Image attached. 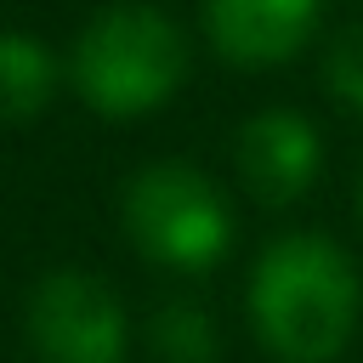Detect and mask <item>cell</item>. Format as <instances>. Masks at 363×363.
<instances>
[{"label":"cell","mask_w":363,"mask_h":363,"mask_svg":"<svg viewBox=\"0 0 363 363\" xmlns=\"http://www.w3.org/2000/svg\"><path fill=\"white\" fill-rule=\"evenodd\" d=\"M357 210H363V187H357Z\"/></svg>","instance_id":"obj_10"},{"label":"cell","mask_w":363,"mask_h":363,"mask_svg":"<svg viewBox=\"0 0 363 363\" xmlns=\"http://www.w3.org/2000/svg\"><path fill=\"white\" fill-rule=\"evenodd\" d=\"M323 79H329V91H335L346 108L363 113V23H352V28H340V34L329 40V51H323Z\"/></svg>","instance_id":"obj_9"},{"label":"cell","mask_w":363,"mask_h":363,"mask_svg":"<svg viewBox=\"0 0 363 363\" xmlns=\"http://www.w3.org/2000/svg\"><path fill=\"white\" fill-rule=\"evenodd\" d=\"M323 0H204V40L233 68H278L318 34Z\"/></svg>","instance_id":"obj_6"},{"label":"cell","mask_w":363,"mask_h":363,"mask_svg":"<svg viewBox=\"0 0 363 363\" xmlns=\"http://www.w3.org/2000/svg\"><path fill=\"white\" fill-rule=\"evenodd\" d=\"M28 346L40 363H125L130 318L108 278L85 267H57L28 289L23 312Z\"/></svg>","instance_id":"obj_4"},{"label":"cell","mask_w":363,"mask_h":363,"mask_svg":"<svg viewBox=\"0 0 363 363\" xmlns=\"http://www.w3.org/2000/svg\"><path fill=\"white\" fill-rule=\"evenodd\" d=\"M147 346L159 363H216V323L199 301H164L147 323Z\"/></svg>","instance_id":"obj_8"},{"label":"cell","mask_w":363,"mask_h":363,"mask_svg":"<svg viewBox=\"0 0 363 363\" xmlns=\"http://www.w3.org/2000/svg\"><path fill=\"white\" fill-rule=\"evenodd\" d=\"M119 221L125 238L170 272H210L233 250V204L187 159L142 164L119 193Z\"/></svg>","instance_id":"obj_3"},{"label":"cell","mask_w":363,"mask_h":363,"mask_svg":"<svg viewBox=\"0 0 363 363\" xmlns=\"http://www.w3.org/2000/svg\"><path fill=\"white\" fill-rule=\"evenodd\" d=\"M57 85H62L57 51L23 28H0V130L40 119L51 108Z\"/></svg>","instance_id":"obj_7"},{"label":"cell","mask_w":363,"mask_h":363,"mask_svg":"<svg viewBox=\"0 0 363 363\" xmlns=\"http://www.w3.org/2000/svg\"><path fill=\"white\" fill-rule=\"evenodd\" d=\"M193 68V45L164 6L113 0L85 17L68 51L74 96L102 119H147L164 108Z\"/></svg>","instance_id":"obj_2"},{"label":"cell","mask_w":363,"mask_h":363,"mask_svg":"<svg viewBox=\"0 0 363 363\" xmlns=\"http://www.w3.org/2000/svg\"><path fill=\"white\" fill-rule=\"evenodd\" d=\"M233 164H238V182L250 187V199H261L267 210H284L312 193V182L323 170V136L295 108H261L238 125Z\"/></svg>","instance_id":"obj_5"},{"label":"cell","mask_w":363,"mask_h":363,"mask_svg":"<svg viewBox=\"0 0 363 363\" xmlns=\"http://www.w3.org/2000/svg\"><path fill=\"white\" fill-rule=\"evenodd\" d=\"M244 306L278 363H335L357 335L363 278L329 233H284L255 255Z\"/></svg>","instance_id":"obj_1"}]
</instances>
